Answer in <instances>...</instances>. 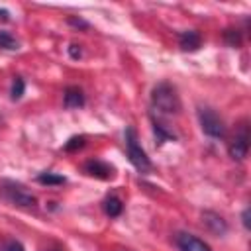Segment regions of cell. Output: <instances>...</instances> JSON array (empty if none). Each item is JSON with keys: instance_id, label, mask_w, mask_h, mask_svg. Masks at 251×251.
Returning <instances> with one entry per match:
<instances>
[{"instance_id": "6da1fadb", "label": "cell", "mask_w": 251, "mask_h": 251, "mask_svg": "<svg viewBox=\"0 0 251 251\" xmlns=\"http://www.w3.org/2000/svg\"><path fill=\"white\" fill-rule=\"evenodd\" d=\"M151 108L157 116H176L180 112V98L171 82H159L151 90Z\"/></svg>"}, {"instance_id": "7a4b0ae2", "label": "cell", "mask_w": 251, "mask_h": 251, "mask_svg": "<svg viewBox=\"0 0 251 251\" xmlns=\"http://www.w3.org/2000/svg\"><path fill=\"white\" fill-rule=\"evenodd\" d=\"M0 196L8 204L18 206V208H24V210H33L37 206V198L29 190H25L24 184L14 182V180H8V178L0 180Z\"/></svg>"}, {"instance_id": "3957f363", "label": "cell", "mask_w": 251, "mask_h": 251, "mask_svg": "<svg viewBox=\"0 0 251 251\" xmlns=\"http://www.w3.org/2000/svg\"><path fill=\"white\" fill-rule=\"evenodd\" d=\"M126 149H127V159L129 163L139 171V173H149L151 171V159L143 151V147L137 141V133L133 127H126Z\"/></svg>"}, {"instance_id": "277c9868", "label": "cell", "mask_w": 251, "mask_h": 251, "mask_svg": "<svg viewBox=\"0 0 251 251\" xmlns=\"http://www.w3.org/2000/svg\"><path fill=\"white\" fill-rule=\"evenodd\" d=\"M198 122H200V127H202V131L208 135V137H212V139H222V137H226V124H224V120L218 116V112L216 110H212V108H208V106H200L198 108Z\"/></svg>"}, {"instance_id": "5b68a950", "label": "cell", "mask_w": 251, "mask_h": 251, "mask_svg": "<svg viewBox=\"0 0 251 251\" xmlns=\"http://www.w3.org/2000/svg\"><path fill=\"white\" fill-rule=\"evenodd\" d=\"M227 151H229V157L233 161H243L247 157V153H249V126L245 122L239 126L235 137L229 141Z\"/></svg>"}, {"instance_id": "8992f818", "label": "cell", "mask_w": 251, "mask_h": 251, "mask_svg": "<svg viewBox=\"0 0 251 251\" xmlns=\"http://www.w3.org/2000/svg\"><path fill=\"white\" fill-rule=\"evenodd\" d=\"M175 245L178 247V251H212V247L204 239L186 231H178L175 235Z\"/></svg>"}, {"instance_id": "52a82bcc", "label": "cell", "mask_w": 251, "mask_h": 251, "mask_svg": "<svg viewBox=\"0 0 251 251\" xmlns=\"http://www.w3.org/2000/svg\"><path fill=\"white\" fill-rule=\"evenodd\" d=\"M84 173L94 176V178H100V180H108V178H114V167L100 161V159H90L84 163Z\"/></svg>"}, {"instance_id": "ba28073f", "label": "cell", "mask_w": 251, "mask_h": 251, "mask_svg": "<svg viewBox=\"0 0 251 251\" xmlns=\"http://www.w3.org/2000/svg\"><path fill=\"white\" fill-rule=\"evenodd\" d=\"M202 224H204V227H206L210 233H214V235H218V237L227 231V222H226L220 214H216V212H212V210L202 212Z\"/></svg>"}, {"instance_id": "9c48e42d", "label": "cell", "mask_w": 251, "mask_h": 251, "mask_svg": "<svg viewBox=\"0 0 251 251\" xmlns=\"http://www.w3.org/2000/svg\"><path fill=\"white\" fill-rule=\"evenodd\" d=\"M178 45L182 51H198L202 45V35L196 29H186L178 33Z\"/></svg>"}, {"instance_id": "30bf717a", "label": "cell", "mask_w": 251, "mask_h": 251, "mask_svg": "<svg viewBox=\"0 0 251 251\" xmlns=\"http://www.w3.org/2000/svg\"><path fill=\"white\" fill-rule=\"evenodd\" d=\"M63 104L65 108H82L84 106V94L78 86H67L63 94Z\"/></svg>"}, {"instance_id": "8fae6325", "label": "cell", "mask_w": 251, "mask_h": 251, "mask_svg": "<svg viewBox=\"0 0 251 251\" xmlns=\"http://www.w3.org/2000/svg\"><path fill=\"white\" fill-rule=\"evenodd\" d=\"M102 210H104V214H106L108 218H118V216L124 212V202H122L116 194H110V196L104 198Z\"/></svg>"}, {"instance_id": "7c38bea8", "label": "cell", "mask_w": 251, "mask_h": 251, "mask_svg": "<svg viewBox=\"0 0 251 251\" xmlns=\"http://www.w3.org/2000/svg\"><path fill=\"white\" fill-rule=\"evenodd\" d=\"M151 124H153V131H155V137L159 143H165V141H175L176 139V133L171 131L163 122H159L155 116L151 118Z\"/></svg>"}, {"instance_id": "4fadbf2b", "label": "cell", "mask_w": 251, "mask_h": 251, "mask_svg": "<svg viewBox=\"0 0 251 251\" xmlns=\"http://www.w3.org/2000/svg\"><path fill=\"white\" fill-rule=\"evenodd\" d=\"M37 182L45 184V186H61L67 182V178L61 175H55V173H41V175H37Z\"/></svg>"}, {"instance_id": "5bb4252c", "label": "cell", "mask_w": 251, "mask_h": 251, "mask_svg": "<svg viewBox=\"0 0 251 251\" xmlns=\"http://www.w3.org/2000/svg\"><path fill=\"white\" fill-rule=\"evenodd\" d=\"M0 47H2V49H8V51H16V49L20 47V43H18V39H16L12 33L0 31Z\"/></svg>"}, {"instance_id": "9a60e30c", "label": "cell", "mask_w": 251, "mask_h": 251, "mask_svg": "<svg viewBox=\"0 0 251 251\" xmlns=\"http://www.w3.org/2000/svg\"><path fill=\"white\" fill-rule=\"evenodd\" d=\"M84 143H86V137H84V135H73V137L65 143V151H67V153H75V151L82 149Z\"/></svg>"}, {"instance_id": "2e32d148", "label": "cell", "mask_w": 251, "mask_h": 251, "mask_svg": "<svg viewBox=\"0 0 251 251\" xmlns=\"http://www.w3.org/2000/svg\"><path fill=\"white\" fill-rule=\"evenodd\" d=\"M224 39H226L227 45H231V47H239V45H241V31L229 27V29L224 31Z\"/></svg>"}, {"instance_id": "e0dca14e", "label": "cell", "mask_w": 251, "mask_h": 251, "mask_svg": "<svg viewBox=\"0 0 251 251\" xmlns=\"http://www.w3.org/2000/svg\"><path fill=\"white\" fill-rule=\"evenodd\" d=\"M24 92H25V82H24V78H22V76H16V78H14V82H12V90H10L12 100L22 98V94H24Z\"/></svg>"}, {"instance_id": "ac0fdd59", "label": "cell", "mask_w": 251, "mask_h": 251, "mask_svg": "<svg viewBox=\"0 0 251 251\" xmlns=\"http://www.w3.org/2000/svg\"><path fill=\"white\" fill-rule=\"evenodd\" d=\"M0 251H25V249H24V245L18 239H8V241L2 243Z\"/></svg>"}, {"instance_id": "d6986e66", "label": "cell", "mask_w": 251, "mask_h": 251, "mask_svg": "<svg viewBox=\"0 0 251 251\" xmlns=\"http://www.w3.org/2000/svg\"><path fill=\"white\" fill-rule=\"evenodd\" d=\"M67 22H69L71 25H75V27H80V29H88V27H90V24H88V22H84L82 18H75V16H71Z\"/></svg>"}, {"instance_id": "ffe728a7", "label": "cell", "mask_w": 251, "mask_h": 251, "mask_svg": "<svg viewBox=\"0 0 251 251\" xmlns=\"http://www.w3.org/2000/svg\"><path fill=\"white\" fill-rule=\"evenodd\" d=\"M69 55L73 57V59H78V57H82V49H80V45H69Z\"/></svg>"}, {"instance_id": "44dd1931", "label": "cell", "mask_w": 251, "mask_h": 251, "mask_svg": "<svg viewBox=\"0 0 251 251\" xmlns=\"http://www.w3.org/2000/svg\"><path fill=\"white\" fill-rule=\"evenodd\" d=\"M241 222H243V227L249 229V208L243 210V214H241Z\"/></svg>"}, {"instance_id": "7402d4cb", "label": "cell", "mask_w": 251, "mask_h": 251, "mask_svg": "<svg viewBox=\"0 0 251 251\" xmlns=\"http://www.w3.org/2000/svg\"><path fill=\"white\" fill-rule=\"evenodd\" d=\"M47 251H59V249H47Z\"/></svg>"}]
</instances>
